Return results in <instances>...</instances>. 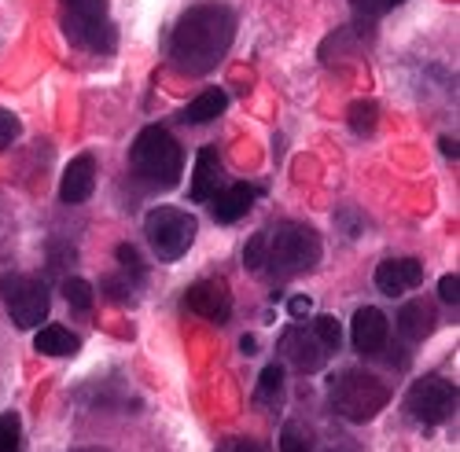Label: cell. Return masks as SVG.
<instances>
[{"instance_id": "cell-33", "label": "cell", "mask_w": 460, "mask_h": 452, "mask_svg": "<svg viewBox=\"0 0 460 452\" xmlns=\"http://www.w3.org/2000/svg\"><path fill=\"white\" fill-rule=\"evenodd\" d=\"M438 147H442V155H446V159H453V162H456V155H460L456 136H442V140H438Z\"/></svg>"}, {"instance_id": "cell-34", "label": "cell", "mask_w": 460, "mask_h": 452, "mask_svg": "<svg viewBox=\"0 0 460 452\" xmlns=\"http://www.w3.org/2000/svg\"><path fill=\"white\" fill-rule=\"evenodd\" d=\"M240 350H243L247 357H254V353H258V338H254V335H243V338H240Z\"/></svg>"}, {"instance_id": "cell-3", "label": "cell", "mask_w": 460, "mask_h": 452, "mask_svg": "<svg viewBox=\"0 0 460 452\" xmlns=\"http://www.w3.org/2000/svg\"><path fill=\"white\" fill-rule=\"evenodd\" d=\"M321 261V236L310 224H280V229H265V265L261 273H273L277 280L302 276L317 269Z\"/></svg>"}, {"instance_id": "cell-6", "label": "cell", "mask_w": 460, "mask_h": 452, "mask_svg": "<svg viewBox=\"0 0 460 452\" xmlns=\"http://www.w3.org/2000/svg\"><path fill=\"white\" fill-rule=\"evenodd\" d=\"M196 232H199V221L181 206H155L144 217V236H147V243H151V250H155L159 261L184 257L188 247L196 243Z\"/></svg>"}, {"instance_id": "cell-15", "label": "cell", "mask_w": 460, "mask_h": 452, "mask_svg": "<svg viewBox=\"0 0 460 452\" xmlns=\"http://www.w3.org/2000/svg\"><path fill=\"white\" fill-rule=\"evenodd\" d=\"M217 177H221V159L214 147H199L196 155V170H191V187L188 199L191 203H210L217 196Z\"/></svg>"}, {"instance_id": "cell-11", "label": "cell", "mask_w": 460, "mask_h": 452, "mask_svg": "<svg viewBox=\"0 0 460 452\" xmlns=\"http://www.w3.org/2000/svg\"><path fill=\"white\" fill-rule=\"evenodd\" d=\"M280 353H284V361H291L305 375L321 371L324 361H328V350L321 346V338L314 331H302V327H288L280 335Z\"/></svg>"}, {"instance_id": "cell-21", "label": "cell", "mask_w": 460, "mask_h": 452, "mask_svg": "<svg viewBox=\"0 0 460 452\" xmlns=\"http://www.w3.org/2000/svg\"><path fill=\"white\" fill-rule=\"evenodd\" d=\"M63 298H66V306L70 309H93V301H96V291H93V283L89 280H82V276H66L63 280Z\"/></svg>"}, {"instance_id": "cell-32", "label": "cell", "mask_w": 460, "mask_h": 452, "mask_svg": "<svg viewBox=\"0 0 460 452\" xmlns=\"http://www.w3.org/2000/svg\"><path fill=\"white\" fill-rule=\"evenodd\" d=\"M288 313H291L295 320H302L305 313H314V298H310V294H295V298L288 301Z\"/></svg>"}, {"instance_id": "cell-16", "label": "cell", "mask_w": 460, "mask_h": 452, "mask_svg": "<svg viewBox=\"0 0 460 452\" xmlns=\"http://www.w3.org/2000/svg\"><path fill=\"white\" fill-rule=\"evenodd\" d=\"M398 331L409 338V343H424V338L435 331V309L424 298H412L398 309Z\"/></svg>"}, {"instance_id": "cell-13", "label": "cell", "mask_w": 460, "mask_h": 452, "mask_svg": "<svg viewBox=\"0 0 460 452\" xmlns=\"http://www.w3.org/2000/svg\"><path fill=\"white\" fill-rule=\"evenodd\" d=\"M93 187H96V159L93 155L70 159V166L63 170V180H59V199L66 206H82L85 199H93Z\"/></svg>"}, {"instance_id": "cell-9", "label": "cell", "mask_w": 460, "mask_h": 452, "mask_svg": "<svg viewBox=\"0 0 460 452\" xmlns=\"http://www.w3.org/2000/svg\"><path fill=\"white\" fill-rule=\"evenodd\" d=\"M181 306L191 317H203L210 324H228L233 320V291H228L225 280H199L184 291Z\"/></svg>"}, {"instance_id": "cell-2", "label": "cell", "mask_w": 460, "mask_h": 452, "mask_svg": "<svg viewBox=\"0 0 460 452\" xmlns=\"http://www.w3.org/2000/svg\"><path fill=\"white\" fill-rule=\"evenodd\" d=\"M129 166H133V177L144 180L147 187H173L184 173V155H181V143L170 136V129L163 126H147L137 133L133 147H129Z\"/></svg>"}, {"instance_id": "cell-17", "label": "cell", "mask_w": 460, "mask_h": 452, "mask_svg": "<svg viewBox=\"0 0 460 452\" xmlns=\"http://www.w3.org/2000/svg\"><path fill=\"white\" fill-rule=\"evenodd\" d=\"M33 346H37V353H45V357H74L78 346H82V338L74 335L70 327H63V324H41L37 335H33Z\"/></svg>"}, {"instance_id": "cell-20", "label": "cell", "mask_w": 460, "mask_h": 452, "mask_svg": "<svg viewBox=\"0 0 460 452\" xmlns=\"http://www.w3.org/2000/svg\"><path fill=\"white\" fill-rule=\"evenodd\" d=\"M254 401H258L261 408H280V401H284V368H280V364H270V368L258 375Z\"/></svg>"}, {"instance_id": "cell-27", "label": "cell", "mask_w": 460, "mask_h": 452, "mask_svg": "<svg viewBox=\"0 0 460 452\" xmlns=\"http://www.w3.org/2000/svg\"><path fill=\"white\" fill-rule=\"evenodd\" d=\"M114 254H119V261H122V269H126V276L133 280V283H140L144 280V261H140V254H137V247H129V243H122L119 250H114Z\"/></svg>"}, {"instance_id": "cell-10", "label": "cell", "mask_w": 460, "mask_h": 452, "mask_svg": "<svg viewBox=\"0 0 460 452\" xmlns=\"http://www.w3.org/2000/svg\"><path fill=\"white\" fill-rule=\"evenodd\" d=\"M387 335H391V320L383 309L376 306H361L354 313V324H350V343L361 357H376L383 353V346H387Z\"/></svg>"}, {"instance_id": "cell-30", "label": "cell", "mask_w": 460, "mask_h": 452, "mask_svg": "<svg viewBox=\"0 0 460 452\" xmlns=\"http://www.w3.org/2000/svg\"><path fill=\"white\" fill-rule=\"evenodd\" d=\"M438 298L446 301V306L456 309V301H460V276H456V273H446V276L438 280Z\"/></svg>"}, {"instance_id": "cell-25", "label": "cell", "mask_w": 460, "mask_h": 452, "mask_svg": "<svg viewBox=\"0 0 460 452\" xmlns=\"http://www.w3.org/2000/svg\"><path fill=\"white\" fill-rule=\"evenodd\" d=\"M314 335L321 338L324 350H339V346H342V324H339L335 317H328V313L314 320Z\"/></svg>"}, {"instance_id": "cell-12", "label": "cell", "mask_w": 460, "mask_h": 452, "mask_svg": "<svg viewBox=\"0 0 460 452\" xmlns=\"http://www.w3.org/2000/svg\"><path fill=\"white\" fill-rule=\"evenodd\" d=\"M420 280H424V261L420 257H387V261H379V269H376V287L387 298H398V294L420 287Z\"/></svg>"}, {"instance_id": "cell-7", "label": "cell", "mask_w": 460, "mask_h": 452, "mask_svg": "<svg viewBox=\"0 0 460 452\" xmlns=\"http://www.w3.org/2000/svg\"><path fill=\"white\" fill-rule=\"evenodd\" d=\"M0 298H4V309L15 320V327H22V331L41 327L49 317V287L37 276H26V273L4 276L0 280Z\"/></svg>"}, {"instance_id": "cell-4", "label": "cell", "mask_w": 460, "mask_h": 452, "mask_svg": "<svg viewBox=\"0 0 460 452\" xmlns=\"http://www.w3.org/2000/svg\"><path fill=\"white\" fill-rule=\"evenodd\" d=\"M328 397H332V408L339 412L342 420L368 423V420H376L383 412V404H387V387H383L372 371L347 368V371L332 375Z\"/></svg>"}, {"instance_id": "cell-35", "label": "cell", "mask_w": 460, "mask_h": 452, "mask_svg": "<svg viewBox=\"0 0 460 452\" xmlns=\"http://www.w3.org/2000/svg\"><path fill=\"white\" fill-rule=\"evenodd\" d=\"M236 452H265V448H261V445H251V441H247V445H236Z\"/></svg>"}, {"instance_id": "cell-23", "label": "cell", "mask_w": 460, "mask_h": 452, "mask_svg": "<svg viewBox=\"0 0 460 452\" xmlns=\"http://www.w3.org/2000/svg\"><path fill=\"white\" fill-rule=\"evenodd\" d=\"M22 448V420L19 412H4L0 416V452H19Z\"/></svg>"}, {"instance_id": "cell-18", "label": "cell", "mask_w": 460, "mask_h": 452, "mask_svg": "<svg viewBox=\"0 0 460 452\" xmlns=\"http://www.w3.org/2000/svg\"><path fill=\"white\" fill-rule=\"evenodd\" d=\"M225 110H228V92L225 89H203L196 100L184 107L181 118L191 122V126H207V122H217Z\"/></svg>"}, {"instance_id": "cell-29", "label": "cell", "mask_w": 460, "mask_h": 452, "mask_svg": "<svg viewBox=\"0 0 460 452\" xmlns=\"http://www.w3.org/2000/svg\"><path fill=\"white\" fill-rule=\"evenodd\" d=\"M19 133H22V122L12 115V110L0 107V151H4L8 143H15V140H19Z\"/></svg>"}, {"instance_id": "cell-1", "label": "cell", "mask_w": 460, "mask_h": 452, "mask_svg": "<svg viewBox=\"0 0 460 452\" xmlns=\"http://www.w3.org/2000/svg\"><path fill=\"white\" fill-rule=\"evenodd\" d=\"M236 41V12L225 0L191 4L170 37V59L184 74H210Z\"/></svg>"}, {"instance_id": "cell-14", "label": "cell", "mask_w": 460, "mask_h": 452, "mask_svg": "<svg viewBox=\"0 0 460 452\" xmlns=\"http://www.w3.org/2000/svg\"><path fill=\"white\" fill-rule=\"evenodd\" d=\"M258 192H261V187H254V184H228L225 192H217V196H214V206H210L214 221L233 224V221L247 217V213H251V206H254V196H258Z\"/></svg>"}, {"instance_id": "cell-19", "label": "cell", "mask_w": 460, "mask_h": 452, "mask_svg": "<svg viewBox=\"0 0 460 452\" xmlns=\"http://www.w3.org/2000/svg\"><path fill=\"white\" fill-rule=\"evenodd\" d=\"M361 22H354V26H339L335 33H328L324 37V45H321V63L324 66H332V63H339V59H347L350 52H358L361 48Z\"/></svg>"}, {"instance_id": "cell-26", "label": "cell", "mask_w": 460, "mask_h": 452, "mask_svg": "<svg viewBox=\"0 0 460 452\" xmlns=\"http://www.w3.org/2000/svg\"><path fill=\"white\" fill-rule=\"evenodd\" d=\"M280 452H310V434L298 423H284L280 430Z\"/></svg>"}, {"instance_id": "cell-8", "label": "cell", "mask_w": 460, "mask_h": 452, "mask_svg": "<svg viewBox=\"0 0 460 452\" xmlns=\"http://www.w3.org/2000/svg\"><path fill=\"white\" fill-rule=\"evenodd\" d=\"M405 408H409V416L416 423H424V427H438L453 416V408H456V387L446 383V379H435V375H428V379H416L405 394Z\"/></svg>"}, {"instance_id": "cell-24", "label": "cell", "mask_w": 460, "mask_h": 452, "mask_svg": "<svg viewBox=\"0 0 460 452\" xmlns=\"http://www.w3.org/2000/svg\"><path fill=\"white\" fill-rule=\"evenodd\" d=\"M398 4H405V0H350V8H354V15H358V22L365 26H372L379 15H387L391 8H398Z\"/></svg>"}, {"instance_id": "cell-5", "label": "cell", "mask_w": 460, "mask_h": 452, "mask_svg": "<svg viewBox=\"0 0 460 452\" xmlns=\"http://www.w3.org/2000/svg\"><path fill=\"white\" fill-rule=\"evenodd\" d=\"M63 33L70 45L89 52H114L119 45L107 0H63Z\"/></svg>"}, {"instance_id": "cell-31", "label": "cell", "mask_w": 460, "mask_h": 452, "mask_svg": "<svg viewBox=\"0 0 460 452\" xmlns=\"http://www.w3.org/2000/svg\"><path fill=\"white\" fill-rule=\"evenodd\" d=\"M129 287H137L129 276H114V280H107V294L114 298V301H133V291Z\"/></svg>"}, {"instance_id": "cell-22", "label": "cell", "mask_w": 460, "mask_h": 452, "mask_svg": "<svg viewBox=\"0 0 460 452\" xmlns=\"http://www.w3.org/2000/svg\"><path fill=\"white\" fill-rule=\"evenodd\" d=\"M376 122H379V103H376V100H358V103L350 107V129H354L358 136L376 133Z\"/></svg>"}, {"instance_id": "cell-28", "label": "cell", "mask_w": 460, "mask_h": 452, "mask_svg": "<svg viewBox=\"0 0 460 452\" xmlns=\"http://www.w3.org/2000/svg\"><path fill=\"white\" fill-rule=\"evenodd\" d=\"M243 265H247L251 273H261V265H265V232H254V236L247 239V247H243Z\"/></svg>"}]
</instances>
